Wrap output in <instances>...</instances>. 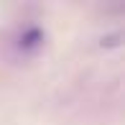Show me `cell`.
I'll return each mask as SVG.
<instances>
[{
  "instance_id": "cell-1",
  "label": "cell",
  "mask_w": 125,
  "mask_h": 125,
  "mask_svg": "<svg viewBox=\"0 0 125 125\" xmlns=\"http://www.w3.org/2000/svg\"><path fill=\"white\" fill-rule=\"evenodd\" d=\"M41 43H43V31L36 28V26L26 28V31L21 33V38H18V46L23 49V51H33V49L41 46Z\"/></svg>"
}]
</instances>
